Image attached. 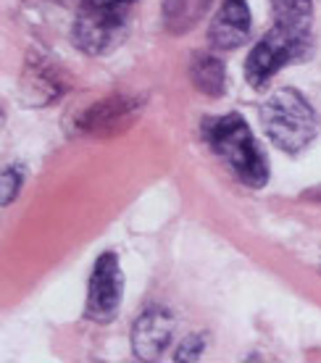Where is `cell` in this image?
Instances as JSON below:
<instances>
[{
  "label": "cell",
  "instance_id": "1",
  "mask_svg": "<svg viewBox=\"0 0 321 363\" xmlns=\"http://www.w3.org/2000/svg\"><path fill=\"white\" fill-rule=\"evenodd\" d=\"M203 143L208 145L221 164L227 166L245 187L261 190L269 182L266 155L258 145L256 135L240 113H224V116L203 118Z\"/></svg>",
  "mask_w": 321,
  "mask_h": 363
},
{
  "label": "cell",
  "instance_id": "2",
  "mask_svg": "<svg viewBox=\"0 0 321 363\" xmlns=\"http://www.w3.org/2000/svg\"><path fill=\"white\" fill-rule=\"evenodd\" d=\"M261 124L282 153L298 155L319 135V116L300 90L279 87L261 103Z\"/></svg>",
  "mask_w": 321,
  "mask_h": 363
},
{
  "label": "cell",
  "instance_id": "3",
  "mask_svg": "<svg viewBox=\"0 0 321 363\" xmlns=\"http://www.w3.org/2000/svg\"><path fill=\"white\" fill-rule=\"evenodd\" d=\"M313 53V35L311 29L290 27L279 24L269 29L266 35L258 40L245 61V79L250 87H266L276 74L290 64H303Z\"/></svg>",
  "mask_w": 321,
  "mask_h": 363
},
{
  "label": "cell",
  "instance_id": "4",
  "mask_svg": "<svg viewBox=\"0 0 321 363\" xmlns=\"http://www.w3.org/2000/svg\"><path fill=\"white\" fill-rule=\"evenodd\" d=\"M127 9H111L84 0L72 27L74 48L84 55H108L127 37Z\"/></svg>",
  "mask_w": 321,
  "mask_h": 363
},
{
  "label": "cell",
  "instance_id": "5",
  "mask_svg": "<svg viewBox=\"0 0 321 363\" xmlns=\"http://www.w3.org/2000/svg\"><path fill=\"white\" fill-rule=\"evenodd\" d=\"M121 298H124V272H121L119 255L108 250L98 255V261L92 266L84 316L95 324H111L121 308Z\"/></svg>",
  "mask_w": 321,
  "mask_h": 363
},
{
  "label": "cell",
  "instance_id": "6",
  "mask_svg": "<svg viewBox=\"0 0 321 363\" xmlns=\"http://www.w3.org/2000/svg\"><path fill=\"white\" fill-rule=\"evenodd\" d=\"M142 100L129 98V95H111V98L98 100L95 106L84 111L82 116L77 118V129L82 135H116L129 129L142 113Z\"/></svg>",
  "mask_w": 321,
  "mask_h": 363
},
{
  "label": "cell",
  "instance_id": "7",
  "mask_svg": "<svg viewBox=\"0 0 321 363\" xmlns=\"http://www.w3.org/2000/svg\"><path fill=\"white\" fill-rule=\"evenodd\" d=\"M176 321L169 308L150 306L132 324V353L137 361H158L174 337Z\"/></svg>",
  "mask_w": 321,
  "mask_h": 363
},
{
  "label": "cell",
  "instance_id": "8",
  "mask_svg": "<svg viewBox=\"0 0 321 363\" xmlns=\"http://www.w3.org/2000/svg\"><path fill=\"white\" fill-rule=\"evenodd\" d=\"M253 35V16L248 0H221L208 27V43L213 50H237Z\"/></svg>",
  "mask_w": 321,
  "mask_h": 363
},
{
  "label": "cell",
  "instance_id": "9",
  "mask_svg": "<svg viewBox=\"0 0 321 363\" xmlns=\"http://www.w3.org/2000/svg\"><path fill=\"white\" fill-rule=\"evenodd\" d=\"M190 79L193 87L205 98H221L227 90V66L219 55L195 53L190 61Z\"/></svg>",
  "mask_w": 321,
  "mask_h": 363
},
{
  "label": "cell",
  "instance_id": "10",
  "mask_svg": "<svg viewBox=\"0 0 321 363\" xmlns=\"http://www.w3.org/2000/svg\"><path fill=\"white\" fill-rule=\"evenodd\" d=\"M211 9V0H164V27L171 35H184Z\"/></svg>",
  "mask_w": 321,
  "mask_h": 363
},
{
  "label": "cell",
  "instance_id": "11",
  "mask_svg": "<svg viewBox=\"0 0 321 363\" xmlns=\"http://www.w3.org/2000/svg\"><path fill=\"white\" fill-rule=\"evenodd\" d=\"M271 11L279 24L311 29L313 3L311 0H271Z\"/></svg>",
  "mask_w": 321,
  "mask_h": 363
},
{
  "label": "cell",
  "instance_id": "12",
  "mask_svg": "<svg viewBox=\"0 0 321 363\" xmlns=\"http://www.w3.org/2000/svg\"><path fill=\"white\" fill-rule=\"evenodd\" d=\"M24 177L27 174L18 164H9L3 169V174H0V206L3 208H9L11 203L16 200V195L24 187Z\"/></svg>",
  "mask_w": 321,
  "mask_h": 363
},
{
  "label": "cell",
  "instance_id": "13",
  "mask_svg": "<svg viewBox=\"0 0 321 363\" xmlns=\"http://www.w3.org/2000/svg\"><path fill=\"white\" fill-rule=\"evenodd\" d=\"M203 350H205V335L203 332H195V335H190L187 340H184L182 345L176 347L174 353V361H198L203 355Z\"/></svg>",
  "mask_w": 321,
  "mask_h": 363
},
{
  "label": "cell",
  "instance_id": "14",
  "mask_svg": "<svg viewBox=\"0 0 321 363\" xmlns=\"http://www.w3.org/2000/svg\"><path fill=\"white\" fill-rule=\"evenodd\" d=\"M90 3H98V6H111V9H129V6H135L137 0H90Z\"/></svg>",
  "mask_w": 321,
  "mask_h": 363
}]
</instances>
